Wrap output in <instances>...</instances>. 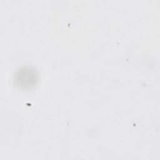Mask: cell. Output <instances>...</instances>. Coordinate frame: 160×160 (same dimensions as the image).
Masks as SVG:
<instances>
[{"instance_id": "obj_1", "label": "cell", "mask_w": 160, "mask_h": 160, "mask_svg": "<svg viewBox=\"0 0 160 160\" xmlns=\"http://www.w3.org/2000/svg\"><path fill=\"white\" fill-rule=\"evenodd\" d=\"M17 80L20 81L19 84H22L24 81L26 79V86H31L35 84L37 80V75L34 70H30L29 69H24L19 71L17 74Z\"/></svg>"}]
</instances>
